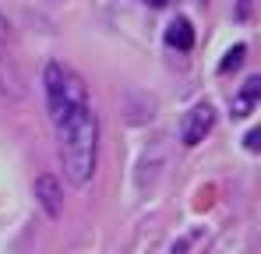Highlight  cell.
<instances>
[{
    "instance_id": "6da1fadb",
    "label": "cell",
    "mask_w": 261,
    "mask_h": 254,
    "mask_svg": "<svg viewBox=\"0 0 261 254\" xmlns=\"http://www.w3.org/2000/svg\"><path fill=\"white\" fill-rule=\"evenodd\" d=\"M43 92L64 176L74 187H85L95 176L99 159V117L88 103V88L74 67H67L64 60H49L43 67Z\"/></svg>"
},
{
    "instance_id": "7a4b0ae2",
    "label": "cell",
    "mask_w": 261,
    "mask_h": 254,
    "mask_svg": "<svg viewBox=\"0 0 261 254\" xmlns=\"http://www.w3.org/2000/svg\"><path fill=\"white\" fill-rule=\"evenodd\" d=\"M212 127H216V110H212L208 103H198V106L184 117V124H180V141H184L187 148H194V145H201V141L208 138Z\"/></svg>"
},
{
    "instance_id": "ba28073f",
    "label": "cell",
    "mask_w": 261,
    "mask_h": 254,
    "mask_svg": "<svg viewBox=\"0 0 261 254\" xmlns=\"http://www.w3.org/2000/svg\"><path fill=\"white\" fill-rule=\"evenodd\" d=\"M247 14H251V0H240L237 4V18H247Z\"/></svg>"
},
{
    "instance_id": "8992f818",
    "label": "cell",
    "mask_w": 261,
    "mask_h": 254,
    "mask_svg": "<svg viewBox=\"0 0 261 254\" xmlns=\"http://www.w3.org/2000/svg\"><path fill=\"white\" fill-rule=\"evenodd\" d=\"M244 53H247V46H244V42H240V46H233V49L226 53V60L219 64V71L226 74V71H233V67H240V64H244Z\"/></svg>"
},
{
    "instance_id": "277c9868",
    "label": "cell",
    "mask_w": 261,
    "mask_h": 254,
    "mask_svg": "<svg viewBox=\"0 0 261 254\" xmlns=\"http://www.w3.org/2000/svg\"><path fill=\"white\" fill-rule=\"evenodd\" d=\"M258 95H261V78H247L244 88H240V95L233 99V117H247V113L254 110Z\"/></svg>"
},
{
    "instance_id": "5b68a950",
    "label": "cell",
    "mask_w": 261,
    "mask_h": 254,
    "mask_svg": "<svg viewBox=\"0 0 261 254\" xmlns=\"http://www.w3.org/2000/svg\"><path fill=\"white\" fill-rule=\"evenodd\" d=\"M166 42H170L173 49H191V46H194V29H191V21H187V18L170 21V29H166Z\"/></svg>"
},
{
    "instance_id": "52a82bcc",
    "label": "cell",
    "mask_w": 261,
    "mask_h": 254,
    "mask_svg": "<svg viewBox=\"0 0 261 254\" xmlns=\"http://www.w3.org/2000/svg\"><path fill=\"white\" fill-rule=\"evenodd\" d=\"M244 141H247V148H251V152H258V131H247V138H244Z\"/></svg>"
},
{
    "instance_id": "3957f363",
    "label": "cell",
    "mask_w": 261,
    "mask_h": 254,
    "mask_svg": "<svg viewBox=\"0 0 261 254\" xmlns=\"http://www.w3.org/2000/svg\"><path fill=\"white\" fill-rule=\"evenodd\" d=\"M32 194H36L39 209L46 212V219H60V215H64V191H60V180H57L53 173H43V176L36 180Z\"/></svg>"
},
{
    "instance_id": "9c48e42d",
    "label": "cell",
    "mask_w": 261,
    "mask_h": 254,
    "mask_svg": "<svg viewBox=\"0 0 261 254\" xmlns=\"http://www.w3.org/2000/svg\"><path fill=\"white\" fill-rule=\"evenodd\" d=\"M7 36V21H4V14H0V39Z\"/></svg>"
}]
</instances>
